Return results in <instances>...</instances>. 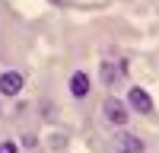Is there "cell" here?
Here are the masks:
<instances>
[{
	"mask_svg": "<svg viewBox=\"0 0 159 153\" xmlns=\"http://www.w3.org/2000/svg\"><path fill=\"white\" fill-rule=\"evenodd\" d=\"M102 115H105V121H108V124L124 128L127 118H130V109H127V102H121V99H105V102H102Z\"/></svg>",
	"mask_w": 159,
	"mask_h": 153,
	"instance_id": "cell-1",
	"label": "cell"
},
{
	"mask_svg": "<svg viewBox=\"0 0 159 153\" xmlns=\"http://www.w3.org/2000/svg\"><path fill=\"white\" fill-rule=\"evenodd\" d=\"M127 109H134L137 115H150L153 112V99H150V93L147 89H140V86H130V93H127Z\"/></svg>",
	"mask_w": 159,
	"mask_h": 153,
	"instance_id": "cell-2",
	"label": "cell"
},
{
	"mask_svg": "<svg viewBox=\"0 0 159 153\" xmlns=\"http://www.w3.org/2000/svg\"><path fill=\"white\" fill-rule=\"evenodd\" d=\"M22 73H16V70H7V73H0V96H7V99H13V96H19L22 93Z\"/></svg>",
	"mask_w": 159,
	"mask_h": 153,
	"instance_id": "cell-3",
	"label": "cell"
},
{
	"mask_svg": "<svg viewBox=\"0 0 159 153\" xmlns=\"http://www.w3.org/2000/svg\"><path fill=\"white\" fill-rule=\"evenodd\" d=\"M115 150L118 153H143V140L134 137L130 131H121V134L115 137Z\"/></svg>",
	"mask_w": 159,
	"mask_h": 153,
	"instance_id": "cell-4",
	"label": "cell"
},
{
	"mask_svg": "<svg viewBox=\"0 0 159 153\" xmlns=\"http://www.w3.org/2000/svg\"><path fill=\"white\" fill-rule=\"evenodd\" d=\"M89 86H92V80H89V73H83V70H76V73L70 76V93H73L76 99H86V96H89Z\"/></svg>",
	"mask_w": 159,
	"mask_h": 153,
	"instance_id": "cell-5",
	"label": "cell"
},
{
	"mask_svg": "<svg viewBox=\"0 0 159 153\" xmlns=\"http://www.w3.org/2000/svg\"><path fill=\"white\" fill-rule=\"evenodd\" d=\"M99 80H102L105 86H111L115 80H121V76H118V64H111V61H105L102 67H99Z\"/></svg>",
	"mask_w": 159,
	"mask_h": 153,
	"instance_id": "cell-6",
	"label": "cell"
},
{
	"mask_svg": "<svg viewBox=\"0 0 159 153\" xmlns=\"http://www.w3.org/2000/svg\"><path fill=\"white\" fill-rule=\"evenodd\" d=\"M0 153H19V147L13 140H0Z\"/></svg>",
	"mask_w": 159,
	"mask_h": 153,
	"instance_id": "cell-7",
	"label": "cell"
},
{
	"mask_svg": "<svg viewBox=\"0 0 159 153\" xmlns=\"http://www.w3.org/2000/svg\"><path fill=\"white\" fill-rule=\"evenodd\" d=\"M51 3H67V0H51Z\"/></svg>",
	"mask_w": 159,
	"mask_h": 153,
	"instance_id": "cell-8",
	"label": "cell"
}]
</instances>
